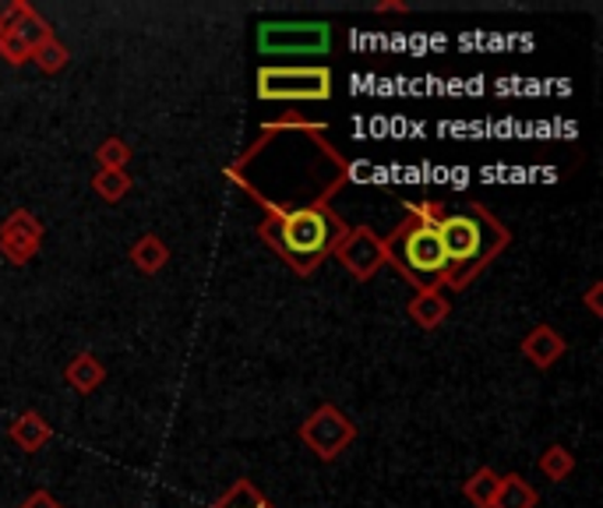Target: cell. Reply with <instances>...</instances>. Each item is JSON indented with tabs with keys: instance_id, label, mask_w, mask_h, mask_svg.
I'll return each mask as SVG.
<instances>
[{
	"instance_id": "2e32d148",
	"label": "cell",
	"mask_w": 603,
	"mask_h": 508,
	"mask_svg": "<svg viewBox=\"0 0 603 508\" xmlns=\"http://www.w3.org/2000/svg\"><path fill=\"white\" fill-rule=\"evenodd\" d=\"M494 508H536V491L530 481H522L519 473L502 476V487H497Z\"/></svg>"
},
{
	"instance_id": "9a60e30c",
	"label": "cell",
	"mask_w": 603,
	"mask_h": 508,
	"mask_svg": "<svg viewBox=\"0 0 603 508\" xmlns=\"http://www.w3.org/2000/svg\"><path fill=\"white\" fill-rule=\"evenodd\" d=\"M497 487H502V473L491 470V467H480V470H473L470 481L462 484V495L473 508H494Z\"/></svg>"
},
{
	"instance_id": "5b68a950",
	"label": "cell",
	"mask_w": 603,
	"mask_h": 508,
	"mask_svg": "<svg viewBox=\"0 0 603 508\" xmlns=\"http://www.w3.org/2000/svg\"><path fill=\"white\" fill-rule=\"evenodd\" d=\"M331 47L328 22H262L258 50L265 57H318Z\"/></svg>"
},
{
	"instance_id": "7c38bea8",
	"label": "cell",
	"mask_w": 603,
	"mask_h": 508,
	"mask_svg": "<svg viewBox=\"0 0 603 508\" xmlns=\"http://www.w3.org/2000/svg\"><path fill=\"white\" fill-rule=\"evenodd\" d=\"M64 382L74 388V392H96V388L107 382V367H102V361L96 353H79V356H71L68 367H64Z\"/></svg>"
},
{
	"instance_id": "ac0fdd59",
	"label": "cell",
	"mask_w": 603,
	"mask_h": 508,
	"mask_svg": "<svg viewBox=\"0 0 603 508\" xmlns=\"http://www.w3.org/2000/svg\"><path fill=\"white\" fill-rule=\"evenodd\" d=\"M93 191H96V198H102L107 205L124 202L131 194V173L128 170H99L93 177Z\"/></svg>"
},
{
	"instance_id": "8992f818",
	"label": "cell",
	"mask_w": 603,
	"mask_h": 508,
	"mask_svg": "<svg viewBox=\"0 0 603 508\" xmlns=\"http://www.w3.org/2000/svg\"><path fill=\"white\" fill-rule=\"evenodd\" d=\"M300 442H304L322 462H331L357 442V424L339 407L322 402V407L300 424Z\"/></svg>"
},
{
	"instance_id": "7402d4cb",
	"label": "cell",
	"mask_w": 603,
	"mask_h": 508,
	"mask_svg": "<svg viewBox=\"0 0 603 508\" xmlns=\"http://www.w3.org/2000/svg\"><path fill=\"white\" fill-rule=\"evenodd\" d=\"M22 8H25V0H0V33H4V28H8L14 19H19Z\"/></svg>"
},
{
	"instance_id": "603a6c76",
	"label": "cell",
	"mask_w": 603,
	"mask_h": 508,
	"mask_svg": "<svg viewBox=\"0 0 603 508\" xmlns=\"http://www.w3.org/2000/svg\"><path fill=\"white\" fill-rule=\"evenodd\" d=\"M19 508H64V505H60V501L50 495V491H33V495H28Z\"/></svg>"
},
{
	"instance_id": "3957f363",
	"label": "cell",
	"mask_w": 603,
	"mask_h": 508,
	"mask_svg": "<svg viewBox=\"0 0 603 508\" xmlns=\"http://www.w3.org/2000/svg\"><path fill=\"white\" fill-rule=\"evenodd\" d=\"M445 216L442 202H420L406 208V219L399 222L388 237H382L385 244V265H396L420 290H442L448 276V262L438 241V219Z\"/></svg>"
},
{
	"instance_id": "6da1fadb",
	"label": "cell",
	"mask_w": 603,
	"mask_h": 508,
	"mask_svg": "<svg viewBox=\"0 0 603 508\" xmlns=\"http://www.w3.org/2000/svg\"><path fill=\"white\" fill-rule=\"evenodd\" d=\"M342 230H346V222L331 213L328 202L286 208V213L265 208V216L258 222V237L293 268L297 276H311L331 254Z\"/></svg>"
},
{
	"instance_id": "d4e9b609",
	"label": "cell",
	"mask_w": 603,
	"mask_h": 508,
	"mask_svg": "<svg viewBox=\"0 0 603 508\" xmlns=\"http://www.w3.org/2000/svg\"><path fill=\"white\" fill-rule=\"evenodd\" d=\"M374 11H378V14H388V11H406V4H402V0H378V4H374Z\"/></svg>"
},
{
	"instance_id": "52a82bcc",
	"label": "cell",
	"mask_w": 603,
	"mask_h": 508,
	"mask_svg": "<svg viewBox=\"0 0 603 508\" xmlns=\"http://www.w3.org/2000/svg\"><path fill=\"white\" fill-rule=\"evenodd\" d=\"M331 258H336L357 282H367L378 276V268L385 265V244L371 227H346L336 247H331Z\"/></svg>"
},
{
	"instance_id": "8fae6325",
	"label": "cell",
	"mask_w": 603,
	"mask_h": 508,
	"mask_svg": "<svg viewBox=\"0 0 603 508\" xmlns=\"http://www.w3.org/2000/svg\"><path fill=\"white\" fill-rule=\"evenodd\" d=\"M8 438L19 445L22 452H39V448H47L53 442V427L47 416H39L36 410H25L11 421Z\"/></svg>"
},
{
	"instance_id": "e0dca14e",
	"label": "cell",
	"mask_w": 603,
	"mask_h": 508,
	"mask_svg": "<svg viewBox=\"0 0 603 508\" xmlns=\"http://www.w3.org/2000/svg\"><path fill=\"white\" fill-rule=\"evenodd\" d=\"M536 470L544 473L547 481L562 484L571 476V470H576V456H571L565 445H547V452H540L536 459Z\"/></svg>"
},
{
	"instance_id": "4fadbf2b",
	"label": "cell",
	"mask_w": 603,
	"mask_h": 508,
	"mask_svg": "<svg viewBox=\"0 0 603 508\" xmlns=\"http://www.w3.org/2000/svg\"><path fill=\"white\" fill-rule=\"evenodd\" d=\"M131 262H134V268H138V273L156 276V273H162V268H166V262H170V247H166L162 237L142 233L138 241L131 244Z\"/></svg>"
},
{
	"instance_id": "277c9868",
	"label": "cell",
	"mask_w": 603,
	"mask_h": 508,
	"mask_svg": "<svg viewBox=\"0 0 603 508\" xmlns=\"http://www.w3.org/2000/svg\"><path fill=\"white\" fill-rule=\"evenodd\" d=\"M331 96L328 68H262L258 99L265 102H325Z\"/></svg>"
},
{
	"instance_id": "ba28073f",
	"label": "cell",
	"mask_w": 603,
	"mask_h": 508,
	"mask_svg": "<svg viewBox=\"0 0 603 508\" xmlns=\"http://www.w3.org/2000/svg\"><path fill=\"white\" fill-rule=\"evenodd\" d=\"M47 36H53L50 22L43 19L33 4H25L19 19L0 33V57H4L11 68H22V64L33 61V53L39 50V43Z\"/></svg>"
},
{
	"instance_id": "30bf717a",
	"label": "cell",
	"mask_w": 603,
	"mask_h": 508,
	"mask_svg": "<svg viewBox=\"0 0 603 508\" xmlns=\"http://www.w3.org/2000/svg\"><path fill=\"white\" fill-rule=\"evenodd\" d=\"M565 350H568V342H565V336L557 332L554 325H533L530 332H526V339H522V356L536 371L554 367L565 356Z\"/></svg>"
},
{
	"instance_id": "44dd1931",
	"label": "cell",
	"mask_w": 603,
	"mask_h": 508,
	"mask_svg": "<svg viewBox=\"0 0 603 508\" xmlns=\"http://www.w3.org/2000/svg\"><path fill=\"white\" fill-rule=\"evenodd\" d=\"M131 145L124 138H107L99 148H96V162H99V170H128V162H131Z\"/></svg>"
},
{
	"instance_id": "5bb4252c",
	"label": "cell",
	"mask_w": 603,
	"mask_h": 508,
	"mask_svg": "<svg viewBox=\"0 0 603 508\" xmlns=\"http://www.w3.org/2000/svg\"><path fill=\"white\" fill-rule=\"evenodd\" d=\"M410 318L420 325V328H438V325H445V318H448V301L442 297V290H420L413 301H410Z\"/></svg>"
},
{
	"instance_id": "ffe728a7",
	"label": "cell",
	"mask_w": 603,
	"mask_h": 508,
	"mask_svg": "<svg viewBox=\"0 0 603 508\" xmlns=\"http://www.w3.org/2000/svg\"><path fill=\"white\" fill-rule=\"evenodd\" d=\"M28 64H36L43 74H60L71 64V50L57 36H47L39 43V50L33 53V61H28Z\"/></svg>"
},
{
	"instance_id": "cb8c5ba5",
	"label": "cell",
	"mask_w": 603,
	"mask_h": 508,
	"mask_svg": "<svg viewBox=\"0 0 603 508\" xmlns=\"http://www.w3.org/2000/svg\"><path fill=\"white\" fill-rule=\"evenodd\" d=\"M582 301H586V307H590V315L600 318V315H603V282H593V287L586 290Z\"/></svg>"
},
{
	"instance_id": "9c48e42d",
	"label": "cell",
	"mask_w": 603,
	"mask_h": 508,
	"mask_svg": "<svg viewBox=\"0 0 603 508\" xmlns=\"http://www.w3.org/2000/svg\"><path fill=\"white\" fill-rule=\"evenodd\" d=\"M43 247V222L28 213V208H14V213L0 222V254L11 265H28Z\"/></svg>"
},
{
	"instance_id": "d6986e66",
	"label": "cell",
	"mask_w": 603,
	"mask_h": 508,
	"mask_svg": "<svg viewBox=\"0 0 603 508\" xmlns=\"http://www.w3.org/2000/svg\"><path fill=\"white\" fill-rule=\"evenodd\" d=\"M208 508H276L251 481H237L222 498H216Z\"/></svg>"
},
{
	"instance_id": "7a4b0ae2",
	"label": "cell",
	"mask_w": 603,
	"mask_h": 508,
	"mask_svg": "<svg viewBox=\"0 0 603 508\" xmlns=\"http://www.w3.org/2000/svg\"><path fill=\"white\" fill-rule=\"evenodd\" d=\"M438 241L448 262L445 287L466 290L484 268L508 247L511 233L502 227V219L491 216L484 205L473 202L466 213H445L438 219Z\"/></svg>"
}]
</instances>
